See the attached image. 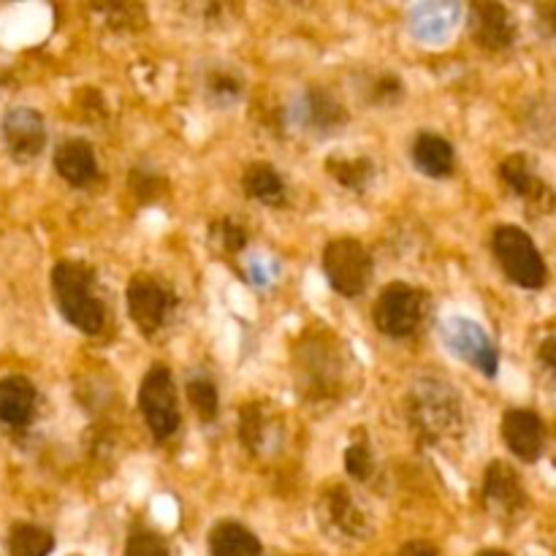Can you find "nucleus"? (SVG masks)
Returning a JSON list of instances; mask_svg holds the SVG:
<instances>
[{"label": "nucleus", "instance_id": "7", "mask_svg": "<svg viewBox=\"0 0 556 556\" xmlns=\"http://www.w3.org/2000/svg\"><path fill=\"white\" fill-rule=\"evenodd\" d=\"M427 315V293L407 282H391L383 288L372 309V320L380 334L391 340H407L416 334Z\"/></svg>", "mask_w": 556, "mask_h": 556}, {"label": "nucleus", "instance_id": "4", "mask_svg": "<svg viewBox=\"0 0 556 556\" xmlns=\"http://www.w3.org/2000/svg\"><path fill=\"white\" fill-rule=\"evenodd\" d=\"M320 269H324L331 291H337L345 299L362 296L375 275V264L369 250L364 248L358 239L351 237L331 239V242L326 244L324 258H320Z\"/></svg>", "mask_w": 556, "mask_h": 556}, {"label": "nucleus", "instance_id": "29", "mask_svg": "<svg viewBox=\"0 0 556 556\" xmlns=\"http://www.w3.org/2000/svg\"><path fill=\"white\" fill-rule=\"evenodd\" d=\"M345 470H348V476L356 478V481H369V476L375 472V456H372V451H369L367 443L356 440V443L348 445Z\"/></svg>", "mask_w": 556, "mask_h": 556}, {"label": "nucleus", "instance_id": "18", "mask_svg": "<svg viewBox=\"0 0 556 556\" xmlns=\"http://www.w3.org/2000/svg\"><path fill=\"white\" fill-rule=\"evenodd\" d=\"M54 172L71 188H87L98 179V157L90 141L68 139L54 150Z\"/></svg>", "mask_w": 556, "mask_h": 556}, {"label": "nucleus", "instance_id": "30", "mask_svg": "<svg viewBox=\"0 0 556 556\" xmlns=\"http://www.w3.org/2000/svg\"><path fill=\"white\" fill-rule=\"evenodd\" d=\"M123 556H168V546L157 532L136 530L134 535L125 541Z\"/></svg>", "mask_w": 556, "mask_h": 556}, {"label": "nucleus", "instance_id": "26", "mask_svg": "<svg viewBox=\"0 0 556 556\" xmlns=\"http://www.w3.org/2000/svg\"><path fill=\"white\" fill-rule=\"evenodd\" d=\"M331 177L342 185V188L362 190L364 185H369V179L375 177V163L369 157H340L331 155L326 161Z\"/></svg>", "mask_w": 556, "mask_h": 556}, {"label": "nucleus", "instance_id": "15", "mask_svg": "<svg viewBox=\"0 0 556 556\" xmlns=\"http://www.w3.org/2000/svg\"><path fill=\"white\" fill-rule=\"evenodd\" d=\"M503 440L514 456L521 462L532 465L541 459L543 448H546V427H543L541 416L535 410H525V407H514L503 416Z\"/></svg>", "mask_w": 556, "mask_h": 556}, {"label": "nucleus", "instance_id": "17", "mask_svg": "<svg viewBox=\"0 0 556 556\" xmlns=\"http://www.w3.org/2000/svg\"><path fill=\"white\" fill-rule=\"evenodd\" d=\"M38 391L25 375H9L0 380V424L25 429L36 418Z\"/></svg>", "mask_w": 556, "mask_h": 556}, {"label": "nucleus", "instance_id": "3", "mask_svg": "<svg viewBox=\"0 0 556 556\" xmlns=\"http://www.w3.org/2000/svg\"><path fill=\"white\" fill-rule=\"evenodd\" d=\"M492 253L500 269L514 286L538 291L546 286L548 266L530 233L519 226H497L492 233Z\"/></svg>", "mask_w": 556, "mask_h": 556}, {"label": "nucleus", "instance_id": "24", "mask_svg": "<svg viewBox=\"0 0 556 556\" xmlns=\"http://www.w3.org/2000/svg\"><path fill=\"white\" fill-rule=\"evenodd\" d=\"M188 400L201 424H212L220 416V394H217V386L210 375L195 372L188 380Z\"/></svg>", "mask_w": 556, "mask_h": 556}, {"label": "nucleus", "instance_id": "14", "mask_svg": "<svg viewBox=\"0 0 556 556\" xmlns=\"http://www.w3.org/2000/svg\"><path fill=\"white\" fill-rule=\"evenodd\" d=\"M481 503L489 514L503 516V519H510V516L527 508V492L514 467L505 465V462H492L489 465L486 476H483Z\"/></svg>", "mask_w": 556, "mask_h": 556}, {"label": "nucleus", "instance_id": "21", "mask_svg": "<svg viewBox=\"0 0 556 556\" xmlns=\"http://www.w3.org/2000/svg\"><path fill=\"white\" fill-rule=\"evenodd\" d=\"M324 508L329 525L340 530L342 535L364 538L369 532L367 516H364V510L358 508L356 500H353V494L345 486H331L324 494Z\"/></svg>", "mask_w": 556, "mask_h": 556}, {"label": "nucleus", "instance_id": "11", "mask_svg": "<svg viewBox=\"0 0 556 556\" xmlns=\"http://www.w3.org/2000/svg\"><path fill=\"white\" fill-rule=\"evenodd\" d=\"M467 30L472 41L486 52H505L519 36L514 14L503 3H486V0H478L467 9Z\"/></svg>", "mask_w": 556, "mask_h": 556}, {"label": "nucleus", "instance_id": "10", "mask_svg": "<svg viewBox=\"0 0 556 556\" xmlns=\"http://www.w3.org/2000/svg\"><path fill=\"white\" fill-rule=\"evenodd\" d=\"M465 5L456 3V0H427V3L410 5L407 30L416 41L427 43V47H440L465 22Z\"/></svg>", "mask_w": 556, "mask_h": 556}, {"label": "nucleus", "instance_id": "20", "mask_svg": "<svg viewBox=\"0 0 556 556\" xmlns=\"http://www.w3.org/2000/svg\"><path fill=\"white\" fill-rule=\"evenodd\" d=\"M242 190L248 193V199L271 206V210L288 204V185L271 163H250L242 174Z\"/></svg>", "mask_w": 556, "mask_h": 556}, {"label": "nucleus", "instance_id": "32", "mask_svg": "<svg viewBox=\"0 0 556 556\" xmlns=\"http://www.w3.org/2000/svg\"><path fill=\"white\" fill-rule=\"evenodd\" d=\"M275 275H277V266L269 264V261H266L264 255H253V258L248 261V280H250V286L269 288L271 280H275Z\"/></svg>", "mask_w": 556, "mask_h": 556}, {"label": "nucleus", "instance_id": "22", "mask_svg": "<svg viewBox=\"0 0 556 556\" xmlns=\"http://www.w3.org/2000/svg\"><path fill=\"white\" fill-rule=\"evenodd\" d=\"M210 556H261V541L239 521H220L206 538Z\"/></svg>", "mask_w": 556, "mask_h": 556}, {"label": "nucleus", "instance_id": "33", "mask_svg": "<svg viewBox=\"0 0 556 556\" xmlns=\"http://www.w3.org/2000/svg\"><path fill=\"white\" fill-rule=\"evenodd\" d=\"M538 25L548 33V36L556 38V0H548V3H541L535 9Z\"/></svg>", "mask_w": 556, "mask_h": 556}, {"label": "nucleus", "instance_id": "35", "mask_svg": "<svg viewBox=\"0 0 556 556\" xmlns=\"http://www.w3.org/2000/svg\"><path fill=\"white\" fill-rule=\"evenodd\" d=\"M394 556H440V552L432 546V543L413 541V543H405V546H402Z\"/></svg>", "mask_w": 556, "mask_h": 556}, {"label": "nucleus", "instance_id": "2", "mask_svg": "<svg viewBox=\"0 0 556 556\" xmlns=\"http://www.w3.org/2000/svg\"><path fill=\"white\" fill-rule=\"evenodd\" d=\"M410 421L429 443L462 438L465 407L459 394L443 378H421L410 391Z\"/></svg>", "mask_w": 556, "mask_h": 556}, {"label": "nucleus", "instance_id": "27", "mask_svg": "<svg viewBox=\"0 0 556 556\" xmlns=\"http://www.w3.org/2000/svg\"><path fill=\"white\" fill-rule=\"evenodd\" d=\"M206 98H210L215 106H233V103L242 98V79H239L233 71H226V68H217V71H210L206 74Z\"/></svg>", "mask_w": 556, "mask_h": 556}, {"label": "nucleus", "instance_id": "16", "mask_svg": "<svg viewBox=\"0 0 556 556\" xmlns=\"http://www.w3.org/2000/svg\"><path fill=\"white\" fill-rule=\"evenodd\" d=\"M500 177H503V182L508 185L532 212H541L543 215V212L554 210V190L538 177V172L532 168V163L527 161V155L516 152V155L505 157V161L500 163Z\"/></svg>", "mask_w": 556, "mask_h": 556}, {"label": "nucleus", "instance_id": "8", "mask_svg": "<svg viewBox=\"0 0 556 556\" xmlns=\"http://www.w3.org/2000/svg\"><path fill=\"white\" fill-rule=\"evenodd\" d=\"M125 304H128L130 320L139 326L141 334H155L157 329H163L168 313L174 309V293L157 277L134 275L125 288Z\"/></svg>", "mask_w": 556, "mask_h": 556}, {"label": "nucleus", "instance_id": "13", "mask_svg": "<svg viewBox=\"0 0 556 556\" xmlns=\"http://www.w3.org/2000/svg\"><path fill=\"white\" fill-rule=\"evenodd\" d=\"M299 353H304L302 367H299V375L304 378V394H315L320 400L337 394L342 378H345V369H342V358L334 356L331 345H324V342H313V345L304 348L299 345Z\"/></svg>", "mask_w": 556, "mask_h": 556}, {"label": "nucleus", "instance_id": "19", "mask_svg": "<svg viewBox=\"0 0 556 556\" xmlns=\"http://www.w3.org/2000/svg\"><path fill=\"white\" fill-rule=\"evenodd\" d=\"M410 157L413 166L429 179L451 177L456 166L454 144H451L448 139H443L440 134H432V130H421V134L413 139Z\"/></svg>", "mask_w": 556, "mask_h": 556}, {"label": "nucleus", "instance_id": "36", "mask_svg": "<svg viewBox=\"0 0 556 556\" xmlns=\"http://www.w3.org/2000/svg\"><path fill=\"white\" fill-rule=\"evenodd\" d=\"M478 556H510V554H505V552H483V554H478Z\"/></svg>", "mask_w": 556, "mask_h": 556}, {"label": "nucleus", "instance_id": "25", "mask_svg": "<svg viewBox=\"0 0 556 556\" xmlns=\"http://www.w3.org/2000/svg\"><path fill=\"white\" fill-rule=\"evenodd\" d=\"M271 434V421L269 413L264 410V405L258 402H250V405L242 407V424H239V438H242L244 448L253 451V454H261Z\"/></svg>", "mask_w": 556, "mask_h": 556}, {"label": "nucleus", "instance_id": "1", "mask_svg": "<svg viewBox=\"0 0 556 556\" xmlns=\"http://www.w3.org/2000/svg\"><path fill=\"white\" fill-rule=\"evenodd\" d=\"M52 291L60 315L81 334H101L106 326L101 299L96 296V271L81 261H58L52 269Z\"/></svg>", "mask_w": 556, "mask_h": 556}, {"label": "nucleus", "instance_id": "12", "mask_svg": "<svg viewBox=\"0 0 556 556\" xmlns=\"http://www.w3.org/2000/svg\"><path fill=\"white\" fill-rule=\"evenodd\" d=\"M5 150L20 163L36 161L47 147V125L33 106H11L0 119Z\"/></svg>", "mask_w": 556, "mask_h": 556}, {"label": "nucleus", "instance_id": "5", "mask_svg": "<svg viewBox=\"0 0 556 556\" xmlns=\"http://www.w3.org/2000/svg\"><path fill=\"white\" fill-rule=\"evenodd\" d=\"M139 410L147 429H150L157 443H166V440H172L179 432L182 413H179L172 369L166 364H152L147 369L139 389Z\"/></svg>", "mask_w": 556, "mask_h": 556}, {"label": "nucleus", "instance_id": "6", "mask_svg": "<svg viewBox=\"0 0 556 556\" xmlns=\"http://www.w3.org/2000/svg\"><path fill=\"white\" fill-rule=\"evenodd\" d=\"M440 340L448 348L451 356H456L459 362H465L467 367H472L476 372H481L483 378H497L500 372V351L492 342V337L486 334L478 320L467 318V315H454V318H445L440 326Z\"/></svg>", "mask_w": 556, "mask_h": 556}, {"label": "nucleus", "instance_id": "31", "mask_svg": "<svg viewBox=\"0 0 556 556\" xmlns=\"http://www.w3.org/2000/svg\"><path fill=\"white\" fill-rule=\"evenodd\" d=\"M402 96V81L394 74H380L378 79L369 85V98L375 103H391Z\"/></svg>", "mask_w": 556, "mask_h": 556}, {"label": "nucleus", "instance_id": "34", "mask_svg": "<svg viewBox=\"0 0 556 556\" xmlns=\"http://www.w3.org/2000/svg\"><path fill=\"white\" fill-rule=\"evenodd\" d=\"M538 358H541L543 367L556 372V334H548L546 340L541 342V348H538Z\"/></svg>", "mask_w": 556, "mask_h": 556}, {"label": "nucleus", "instance_id": "28", "mask_svg": "<svg viewBox=\"0 0 556 556\" xmlns=\"http://www.w3.org/2000/svg\"><path fill=\"white\" fill-rule=\"evenodd\" d=\"M212 237H215L217 244H223V250H228V253H242L244 244H248V228L239 220H233V217H220V220L212 226Z\"/></svg>", "mask_w": 556, "mask_h": 556}, {"label": "nucleus", "instance_id": "23", "mask_svg": "<svg viewBox=\"0 0 556 556\" xmlns=\"http://www.w3.org/2000/svg\"><path fill=\"white\" fill-rule=\"evenodd\" d=\"M54 535L38 525H14L9 535V556H49Z\"/></svg>", "mask_w": 556, "mask_h": 556}, {"label": "nucleus", "instance_id": "9", "mask_svg": "<svg viewBox=\"0 0 556 556\" xmlns=\"http://www.w3.org/2000/svg\"><path fill=\"white\" fill-rule=\"evenodd\" d=\"M288 117L304 134L331 136L348 123V109L326 87H307L288 109Z\"/></svg>", "mask_w": 556, "mask_h": 556}]
</instances>
